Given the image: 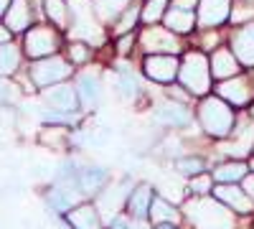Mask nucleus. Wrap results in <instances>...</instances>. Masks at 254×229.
<instances>
[{
  "mask_svg": "<svg viewBox=\"0 0 254 229\" xmlns=\"http://www.w3.org/2000/svg\"><path fill=\"white\" fill-rule=\"evenodd\" d=\"M150 217L155 224H163V222H173V224H178V219H181V214H178V209L168 201V199H163V196H153V204H150Z\"/></svg>",
  "mask_w": 254,
  "mask_h": 229,
  "instance_id": "obj_26",
  "label": "nucleus"
},
{
  "mask_svg": "<svg viewBox=\"0 0 254 229\" xmlns=\"http://www.w3.org/2000/svg\"><path fill=\"white\" fill-rule=\"evenodd\" d=\"M211 194H214L221 204H226L234 214H249V212H254V201L247 196L244 189H239L237 183H219Z\"/></svg>",
  "mask_w": 254,
  "mask_h": 229,
  "instance_id": "obj_15",
  "label": "nucleus"
},
{
  "mask_svg": "<svg viewBox=\"0 0 254 229\" xmlns=\"http://www.w3.org/2000/svg\"><path fill=\"white\" fill-rule=\"evenodd\" d=\"M10 3H13V0H0V20H3V15L8 13V8H10Z\"/></svg>",
  "mask_w": 254,
  "mask_h": 229,
  "instance_id": "obj_40",
  "label": "nucleus"
},
{
  "mask_svg": "<svg viewBox=\"0 0 254 229\" xmlns=\"http://www.w3.org/2000/svg\"><path fill=\"white\" fill-rule=\"evenodd\" d=\"M76 94H79V107L84 112L97 110V105L102 102V74L99 69H87L76 76Z\"/></svg>",
  "mask_w": 254,
  "mask_h": 229,
  "instance_id": "obj_10",
  "label": "nucleus"
},
{
  "mask_svg": "<svg viewBox=\"0 0 254 229\" xmlns=\"http://www.w3.org/2000/svg\"><path fill=\"white\" fill-rule=\"evenodd\" d=\"M33 20V10H31V0H13L8 13L3 15V23L13 31V33H26L31 28Z\"/></svg>",
  "mask_w": 254,
  "mask_h": 229,
  "instance_id": "obj_21",
  "label": "nucleus"
},
{
  "mask_svg": "<svg viewBox=\"0 0 254 229\" xmlns=\"http://www.w3.org/2000/svg\"><path fill=\"white\" fill-rule=\"evenodd\" d=\"M140 46L145 54H178L183 49L178 33L168 31L165 26H147L142 33H140Z\"/></svg>",
  "mask_w": 254,
  "mask_h": 229,
  "instance_id": "obj_8",
  "label": "nucleus"
},
{
  "mask_svg": "<svg viewBox=\"0 0 254 229\" xmlns=\"http://www.w3.org/2000/svg\"><path fill=\"white\" fill-rule=\"evenodd\" d=\"M150 204H153V186L150 183L135 186V189L127 194V201H125L127 217H132V219H147V214H150Z\"/></svg>",
  "mask_w": 254,
  "mask_h": 229,
  "instance_id": "obj_19",
  "label": "nucleus"
},
{
  "mask_svg": "<svg viewBox=\"0 0 254 229\" xmlns=\"http://www.w3.org/2000/svg\"><path fill=\"white\" fill-rule=\"evenodd\" d=\"M155 229H178V227H176L173 222H163V224H158Z\"/></svg>",
  "mask_w": 254,
  "mask_h": 229,
  "instance_id": "obj_41",
  "label": "nucleus"
},
{
  "mask_svg": "<svg viewBox=\"0 0 254 229\" xmlns=\"http://www.w3.org/2000/svg\"><path fill=\"white\" fill-rule=\"evenodd\" d=\"M135 44V33H125V36H120V54H130V46Z\"/></svg>",
  "mask_w": 254,
  "mask_h": 229,
  "instance_id": "obj_35",
  "label": "nucleus"
},
{
  "mask_svg": "<svg viewBox=\"0 0 254 229\" xmlns=\"http://www.w3.org/2000/svg\"><path fill=\"white\" fill-rule=\"evenodd\" d=\"M216 94L221 99H226L231 107H244V105H249L252 97H254V84H252V79L237 74V76H229V79L219 81Z\"/></svg>",
  "mask_w": 254,
  "mask_h": 229,
  "instance_id": "obj_11",
  "label": "nucleus"
},
{
  "mask_svg": "<svg viewBox=\"0 0 254 229\" xmlns=\"http://www.w3.org/2000/svg\"><path fill=\"white\" fill-rule=\"evenodd\" d=\"M247 3H254V0H247Z\"/></svg>",
  "mask_w": 254,
  "mask_h": 229,
  "instance_id": "obj_44",
  "label": "nucleus"
},
{
  "mask_svg": "<svg viewBox=\"0 0 254 229\" xmlns=\"http://www.w3.org/2000/svg\"><path fill=\"white\" fill-rule=\"evenodd\" d=\"M41 102L44 107L51 110L54 115H76L79 112V94H76V87L71 84H51L46 89H41Z\"/></svg>",
  "mask_w": 254,
  "mask_h": 229,
  "instance_id": "obj_6",
  "label": "nucleus"
},
{
  "mask_svg": "<svg viewBox=\"0 0 254 229\" xmlns=\"http://www.w3.org/2000/svg\"><path fill=\"white\" fill-rule=\"evenodd\" d=\"M247 171H249V165L244 160H234V158H231V160L216 165V168H214V178L219 183H239V181H244Z\"/></svg>",
  "mask_w": 254,
  "mask_h": 229,
  "instance_id": "obj_24",
  "label": "nucleus"
},
{
  "mask_svg": "<svg viewBox=\"0 0 254 229\" xmlns=\"http://www.w3.org/2000/svg\"><path fill=\"white\" fill-rule=\"evenodd\" d=\"M183 214L196 229H234L237 224L234 212L226 204H221L216 196L214 199H208V196L188 199L183 206Z\"/></svg>",
  "mask_w": 254,
  "mask_h": 229,
  "instance_id": "obj_1",
  "label": "nucleus"
},
{
  "mask_svg": "<svg viewBox=\"0 0 254 229\" xmlns=\"http://www.w3.org/2000/svg\"><path fill=\"white\" fill-rule=\"evenodd\" d=\"M229 49L234 51L242 67L254 69V20H247L239 28L231 31L229 36Z\"/></svg>",
  "mask_w": 254,
  "mask_h": 229,
  "instance_id": "obj_12",
  "label": "nucleus"
},
{
  "mask_svg": "<svg viewBox=\"0 0 254 229\" xmlns=\"http://www.w3.org/2000/svg\"><path fill=\"white\" fill-rule=\"evenodd\" d=\"M92 56V49L87 44H71L69 46V61L71 64H87Z\"/></svg>",
  "mask_w": 254,
  "mask_h": 229,
  "instance_id": "obj_33",
  "label": "nucleus"
},
{
  "mask_svg": "<svg viewBox=\"0 0 254 229\" xmlns=\"http://www.w3.org/2000/svg\"><path fill=\"white\" fill-rule=\"evenodd\" d=\"M163 23H165L168 31H173L178 36H186V33H190L198 26V20H196L193 10H186V8H178V5H168V10L163 15Z\"/></svg>",
  "mask_w": 254,
  "mask_h": 229,
  "instance_id": "obj_20",
  "label": "nucleus"
},
{
  "mask_svg": "<svg viewBox=\"0 0 254 229\" xmlns=\"http://www.w3.org/2000/svg\"><path fill=\"white\" fill-rule=\"evenodd\" d=\"M15 84H10L8 76H0V105H10L15 99Z\"/></svg>",
  "mask_w": 254,
  "mask_h": 229,
  "instance_id": "obj_34",
  "label": "nucleus"
},
{
  "mask_svg": "<svg viewBox=\"0 0 254 229\" xmlns=\"http://www.w3.org/2000/svg\"><path fill=\"white\" fill-rule=\"evenodd\" d=\"M249 112H252V117H254V105H252V110H249Z\"/></svg>",
  "mask_w": 254,
  "mask_h": 229,
  "instance_id": "obj_42",
  "label": "nucleus"
},
{
  "mask_svg": "<svg viewBox=\"0 0 254 229\" xmlns=\"http://www.w3.org/2000/svg\"><path fill=\"white\" fill-rule=\"evenodd\" d=\"M10 36H13V31H10L5 23H0V46H3V44H10Z\"/></svg>",
  "mask_w": 254,
  "mask_h": 229,
  "instance_id": "obj_38",
  "label": "nucleus"
},
{
  "mask_svg": "<svg viewBox=\"0 0 254 229\" xmlns=\"http://www.w3.org/2000/svg\"><path fill=\"white\" fill-rule=\"evenodd\" d=\"M242 189H244L247 196L254 201V173H247V176H244V186H242Z\"/></svg>",
  "mask_w": 254,
  "mask_h": 229,
  "instance_id": "obj_36",
  "label": "nucleus"
},
{
  "mask_svg": "<svg viewBox=\"0 0 254 229\" xmlns=\"http://www.w3.org/2000/svg\"><path fill=\"white\" fill-rule=\"evenodd\" d=\"M66 222L71 229H102V217L94 204H76L71 212H66Z\"/></svg>",
  "mask_w": 254,
  "mask_h": 229,
  "instance_id": "obj_22",
  "label": "nucleus"
},
{
  "mask_svg": "<svg viewBox=\"0 0 254 229\" xmlns=\"http://www.w3.org/2000/svg\"><path fill=\"white\" fill-rule=\"evenodd\" d=\"M176 168H178V173H183V176H198V173L206 171V165H203L201 158H181V160L176 163Z\"/></svg>",
  "mask_w": 254,
  "mask_h": 229,
  "instance_id": "obj_31",
  "label": "nucleus"
},
{
  "mask_svg": "<svg viewBox=\"0 0 254 229\" xmlns=\"http://www.w3.org/2000/svg\"><path fill=\"white\" fill-rule=\"evenodd\" d=\"M84 201V194L76 186V181L71 183H56L54 189L49 191V204L54 212H71L76 204Z\"/></svg>",
  "mask_w": 254,
  "mask_h": 229,
  "instance_id": "obj_18",
  "label": "nucleus"
},
{
  "mask_svg": "<svg viewBox=\"0 0 254 229\" xmlns=\"http://www.w3.org/2000/svg\"><path fill=\"white\" fill-rule=\"evenodd\" d=\"M249 165H252V171H254V160H252V163H249Z\"/></svg>",
  "mask_w": 254,
  "mask_h": 229,
  "instance_id": "obj_43",
  "label": "nucleus"
},
{
  "mask_svg": "<svg viewBox=\"0 0 254 229\" xmlns=\"http://www.w3.org/2000/svg\"><path fill=\"white\" fill-rule=\"evenodd\" d=\"M211 67H208V56L203 51H188L181 59V69H178V81L183 89L193 97H206L211 92Z\"/></svg>",
  "mask_w": 254,
  "mask_h": 229,
  "instance_id": "obj_3",
  "label": "nucleus"
},
{
  "mask_svg": "<svg viewBox=\"0 0 254 229\" xmlns=\"http://www.w3.org/2000/svg\"><path fill=\"white\" fill-rule=\"evenodd\" d=\"M155 122L165 125V128H173V130H183L193 122V115H190V110L186 105H181V102L165 99L155 107Z\"/></svg>",
  "mask_w": 254,
  "mask_h": 229,
  "instance_id": "obj_14",
  "label": "nucleus"
},
{
  "mask_svg": "<svg viewBox=\"0 0 254 229\" xmlns=\"http://www.w3.org/2000/svg\"><path fill=\"white\" fill-rule=\"evenodd\" d=\"M132 3L135 0H92V13L99 23H115Z\"/></svg>",
  "mask_w": 254,
  "mask_h": 229,
  "instance_id": "obj_23",
  "label": "nucleus"
},
{
  "mask_svg": "<svg viewBox=\"0 0 254 229\" xmlns=\"http://www.w3.org/2000/svg\"><path fill=\"white\" fill-rule=\"evenodd\" d=\"M231 18V0H198L196 20L203 31L219 28Z\"/></svg>",
  "mask_w": 254,
  "mask_h": 229,
  "instance_id": "obj_13",
  "label": "nucleus"
},
{
  "mask_svg": "<svg viewBox=\"0 0 254 229\" xmlns=\"http://www.w3.org/2000/svg\"><path fill=\"white\" fill-rule=\"evenodd\" d=\"M171 0H145L142 3V10H140V20L145 26H153V23H160Z\"/></svg>",
  "mask_w": 254,
  "mask_h": 229,
  "instance_id": "obj_28",
  "label": "nucleus"
},
{
  "mask_svg": "<svg viewBox=\"0 0 254 229\" xmlns=\"http://www.w3.org/2000/svg\"><path fill=\"white\" fill-rule=\"evenodd\" d=\"M198 122L206 135L224 140L234 130L237 115H234V107L226 99H221L219 94H206L198 105Z\"/></svg>",
  "mask_w": 254,
  "mask_h": 229,
  "instance_id": "obj_2",
  "label": "nucleus"
},
{
  "mask_svg": "<svg viewBox=\"0 0 254 229\" xmlns=\"http://www.w3.org/2000/svg\"><path fill=\"white\" fill-rule=\"evenodd\" d=\"M140 10H142V5L135 0V3L115 20V36H117V38L125 36V33H132V28L137 26V20H140Z\"/></svg>",
  "mask_w": 254,
  "mask_h": 229,
  "instance_id": "obj_30",
  "label": "nucleus"
},
{
  "mask_svg": "<svg viewBox=\"0 0 254 229\" xmlns=\"http://www.w3.org/2000/svg\"><path fill=\"white\" fill-rule=\"evenodd\" d=\"M140 79L135 76V72L130 67H120L117 69V92L122 99H135L140 94Z\"/></svg>",
  "mask_w": 254,
  "mask_h": 229,
  "instance_id": "obj_25",
  "label": "nucleus"
},
{
  "mask_svg": "<svg viewBox=\"0 0 254 229\" xmlns=\"http://www.w3.org/2000/svg\"><path fill=\"white\" fill-rule=\"evenodd\" d=\"M254 151V117H237L234 130L221 143V153L231 158H247Z\"/></svg>",
  "mask_w": 254,
  "mask_h": 229,
  "instance_id": "obj_5",
  "label": "nucleus"
},
{
  "mask_svg": "<svg viewBox=\"0 0 254 229\" xmlns=\"http://www.w3.org/2000/svg\"><path fill=\"white\" fill-rule=\"evenodd\" d=\"M71 67L74 64L69 59H64L59 54H51V56H44V59H33V64L28 69V76L38 89H46L51 84H59V81H66L74 72Z\"/></svg>",
  "mask_w": 254,
  "mask_h": 229,
  "instance_id": "obj_4",
  "label": "nucleus"
},
{
  "mask_svg": "<svg viewBox=\"0 0 254 229\" xmlns=\"http://www.w3.org/2000/svg\"><path fill=\"white\" fill-rule=\"evenodd\" d=\"M44 8H46V15L51 18V23L56 28H66L69 26V3L66 0H44Z\"/></svg>",
  "mask_w": 254,
  "mask_h": 229,
  "instance_id": "obj_29",
  "label": "nucleus"
},
{
  "mask_svg": "<svg viewBox=\"0 0 254 229\" xmlns=\"http://www.w3.org/2000/svg\"><path fill=\"white\" fill-rule=\"evenodd\" d=\"M171 5H178V8H186V10H193L198 5V0H171Z\"/></svg>",
  "mask_w": 254,
  "mask_h": 229,
  "instance_id": "obj_37",
  "label": "nucleus"
},
{
  "mask_svg": "<svg viewBox=\"0 0 254 229\" xmlns=\"http://www.w3.org/2000/svg\"><path fill=\"white\" fill-rule=\"evenodd\" d=\"M110 183V171L102 165H84L76 173V186L84 196H99Z\"/></svg>",
  "mask_w": 254,
  "mask_h": 229,
  "instance_id": "obj_16",
  "label": "nucleus"
},
{
  "mask_svg": "<svg viewBox=\"0 0 254 229\" xmlns=\"http://www.w3.org/2000/svg\"><path fill=\"white\" fill-rule=\"evenodd\" d=\"M181 61L176 54H147L142 61V72L147 79L158 81V84H171L173 79H178Z\"/></svg>",
  "mask_w": 254,
  "mask_h": 229,
  "instance_id": "obj_9",
  "label": "nucleus"
},
{
  "mask_svg": "<svg viewBox=\"0 0 254 229\" xmlns=\"http://www.w3.org/2000/svg\"><path fill=\"white\" fill-rule=\"evenodd\" d=\"M188 189H190V194H196V196H208L211 191H214V186H211V176L208 173L193 176L190 183H188Z\"/></svg>",
  "mask_w": 254,
  "mask_h": 229,
  "instance_id": "obj_32",
  "label": "nucleus"
},
{
  "mask_svg": "<svg viewBox=\"0 0 254 229\" xmlns=\"http://www.w3.org/2000/svg\"><path fill=\"white\" fill-rule=\"evenodd\" d=\"M127 229H150V227H147L145 219H132V217H130V224H127Z\"/></svg>",
  "mask_w": 254,
  "mask_h": 229,
  "instance_id": "obj_39",
  "label": "nucleus"
},
{
  "mask_svg": "<svg viewBox=\"0 0 254 229\" xmlns=\"http://www.w3.org/2000/svg\"><path fill=\"white\" fill-rule=\"evenodd\" d=\"M23 46H26V56L28 59H44V56L59 54L61 36L51 26H33L23 36Z\"/></svg>",
  "mask_w": 254,
  "mask_h": 229,
  "instance_id": "obj_7",
  "label": "nucleus"
},
{
  "mask_svg": "<svg viewBox=\"0 0 254 229\" xmlns=\"http://www.w3.org/2000/svg\"><path fill=\"white\" fill-rule=\"evenodd\" d=\"M20 69V49L13 44L0 46V76H13Z\"/></svg>",
  "mask_w": 254,
  "mask_h": 229,
  "instance_id": "obj_27",
  "label": "nucleus"
},
{
  "mask_svg": "<svg viewBox=\"0 0 254 229\" xmlns=\"http://www.w3.org/2000/svg\"><path fill=\"white\" fill-rule=\"evenodd\" d=\"M208 67H211V76L224 81L229 76H237L242 64H239V59L234 56V51L226 49V46H216L214 51H211L208 56Z\"/></svg>",
  "mask_w": 254,
  "mask_h": 229,
  "instance_id": "obj_17",
  "label": "nucleus"
}]
</instances>
